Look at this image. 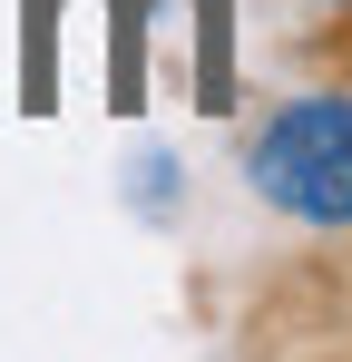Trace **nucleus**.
Instances as JSON below:
<instances>
[{"instance_id":"7ed1b4c3","label":"nucleus","mask_w":352,"mask_h":362,"mask_svg":"<svg viewBox=\"0 0 352 362\" xmlns=\"http://www.w3.org/2000/svg\"><path fill=\"white\" fill-rule=\"evenodd\" d=\"M137 49H147V10H137V0H108V108H117V118L147 108V69H137Z\"/></svg>"},{"instance_id":"20e7f679","label":"nucleus","mask_w":352,"mask_h":362,"mask_svg":"<svg viewBox=\"0 0 352 362\" xmlns=\"http://www.w3.org/2000/svg\"><path fill=\"white\" fill-rule=\"evenodd\" d=\"M196 108L225 118L235 108V40H225V0H196Z\"/></svg>"},{"instance_id":"f257e3e1","label":"nucleus","mask_w":352,"mask_h":362,"mask_svg":"<svg viewBox=\"0 0 352 362\" xmlns=\"http://www.w3.org/2000/svg\"><path fill=\"white\" fill-rule=\"evenodd\" d=\"M245 177L293 226H352V98L343 88L284 98L264 118V137L245 147Z\"/></svg>"},{"instance_id":"f03ea898","label":"nucleus","mask_w":352,"mask_h":362,"mask_svg":"<svg viewBox=\"0 0 352 362\" xmlns=\"http://www.w3.org/2000/svg\"><path fill=\"white\" fill-rule=\"evenodd\" d=\"M30 20H20V108L30 118H49L59 108V0H20Z\"/></svg>"},{"instance_id":"39448f33","label":"nucleus","mask_w":352,"mask_h":362,"mask_svg":"<svg viewBox=\"0 0 352 362\" xmlns=\"http://www.w3.org/2000/svg\"><path fill=\"white\" fill-rule=\"evenodd\" d=\"M333 10H352V0H333Z\"/></svg>"}]
</instances>
